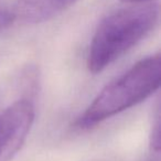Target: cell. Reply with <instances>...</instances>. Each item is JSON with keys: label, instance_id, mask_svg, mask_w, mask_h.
Masks as SVG:
<instances>
[{"label": "cell", "instance_id": "3957f363", "mask_svg": "<svg viewBox=\"0 0 161 161\" xmlns=\"http://www.w3.org/2000/svg\"><path fill=\"white\" fill-rule=\"evenodd\" d=\"M34 120L31 102L21 99L0 115V161H10L21 149Z\"/></svg>", "mask_w": 161, "mask_h": 161}, {"label": "cell", "instance_id": "8992f818", "mask_svg": "<svg viewBox=\"0 0 161 161\" xmlns=\"http://www.w3.org/2000/svg\"><path fill=\"white\" fill-rule=\"evenodd\" d=\"M150 145H151V148L154 152H159V149H160V118H159V114H157L156 121L152 125Z\"/></svg>", "mask_w": 161, "mask_h": 161}, {"label": "cell", "instance_id": "277c9868", "mask_svg": "<svg viewBox=\"0 0 161 161\" xmlns=\"http://www.w3.org/2000/svg\"><path fill=\"white\" fill-rule=\"evenodd\" d=\"M77 0H18L14 14L27 23H41L62 14Z\"/></svg>", "mask_w": 161, "mask_h": 161}, {"label": "cell", "instance_id": "6da1fadb", "mask_svg": "<svg viewBox=\"0 0 161 161\" xmlns=\"http://www.w3.org/2000/svg\"><path fill=\"white\" fill-rule=\"evenodd\" d=\"M158 19L159 8L152 3L123 8L106 17L99 23L90 45V72L101 73L121 58L153 30Z\"/></svg>", "mask_w": 161, "mask_h": 161}, {"label": "cell", "instance_id": "52a82bcc", "mask_svg": "<svg viewBox=\"0 0 161 161\" xmlns=\"http://www.w3.org/2000/svg\"><path fill=\"white\" fill-rule=\"evenodd\" d=\"M124 3H141L143 1H148V0H121Z\"/></svg>", "mask_w": 161, "mask_h": 161}, {"label": "cell", "instance_id": "5b68a950", "mask_svg": "<svg viewBox=\"0 0 161 161\" xmlns=\"http://www.w3.org/2000/svg\"><path fill=\"white\" fill-rule=\"evenodd\" d=\"M14 18H16V14L14 11L9 10L5 6L0 5V33L11 25Z\"/></svg>", "mask_w": 161, "mask_h": 161}, {"label": "cell", "instance_id": "7a4b0ae2", "mask_svg": "<svg viewBox=\"0 0 161 161\" xmlns=\"http://www.w3.org/2000/svg\"><path fill=\"white\" fill-rule=\"evenodd\" d=\"M160 54L148 56L132 65L126 73L108 84L76 120L87 129L143 102L160 86Z\"/></svg>", "mask_w": 161, "mask_h": 161}]
</instances>
